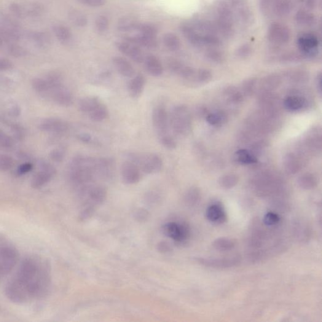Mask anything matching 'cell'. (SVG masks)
<instances>
[{"label": "cell", "instance_id": "obj_1", "mask_svg": "<svg viewBox=\"0 0 322 322\" xmlns=\"http://www.w3.org/2000/svg\"><path fill=\"white\" fill-rule=\"evenodd\" d=\"M51 272L43 257L29 256L21 262L17 273L5 286V294L16 304L42 299L50 290Z\"/></svg>", "mask_w": 322, "mask_h": 322}, {"label": "cell", "instance_id": "obj_2", "mask_svg": "<svg viewBox=\"0 0 322 322\" xmlns=\"http://www.w3.org/2000/svg\"><path fill=\"white\" fill-rule=\"evenodd\" d=\"M127 160L135 164L140 170L146 174L159 173L163 167L162 158L156 154H139L128 152Z\"/></svg>", "mask_w": 322, "mask_h": 322}, {"label": "cell", "instance_id": "obj_3", "mask_svg": "<svg viewBox=\"0 0 322 322\" xmlns=\"http://www.w3.org/2000/svg\"><path fill=\"white\" fill-rule=\"evenodd\" d=\"M216 28L217 31L226 39H230L235 34L233 13L231 8L224 2L220 3L217 7Z\"/></svg>", "mask_w": 322, "mask_h": 322}, {"label": "cell", "instance_id": "obj_4", "mask_svg": "<svg viewBox=\"0 0 322 322\" xmlns=\"http://www.w3.org/2000/svg\"><path fill=\"white\" fill-rule=\"evenodd\" d=\"M19 260V252L12 244H0V281L12 272Z\"/></svg>", "mask_w": 322, "mask_h": 322}, {"label": "cell", "instance_id": "obj_5", "mask_svg": "<svg viewBox=\"0 0 322 322\" xmlns=\"http://www.w3.org/2000/svg\"><path fill=\"white\" fill-rule=\"evenodd\" d=\"M170 126L176 133L186 135L192 128L191 117L186 106H177L170 116Z\"/></svg>", "mask_w": 322, "mask_h": 322}, {"label": "cell", "instance_id": "obj_6", "mask_svg": "<svg viewBox=\"0 0 322 322\" xmlns=\"http://www.w3.org/2000/svg\"><path fill=\"white\" fill-rule=\"evenodd\" d=\"M9 10L12 14L18 18L39 17L44 12L42 4L33 2H13L10 5Z\"/></svg>", "mask_w": 322, "mask_h": 322}, {"label": "cell", "instance_id": "obj_7", "mask_svg": "<svg viewBox=\"0 0 322 322\" xmlns=\"http://www.w3.org/2000/svg\"><path fill=\"white\" fill-rule=\"evenodd\" d=\"M290 38V30L283 23L273 22L268 28L267 39L274 45H285L289 42Z\"/></svg>", "mask_w": 322, "mask_h": 322}, {"label": "cell", "instance_id": "obj_8", "mask_svg": "<svg viewBox=\"0 0 322 322\" xmlns=\"http://www.w3.org/2000/svg\"><path fill=\"white\" fill-rule=\"evenodd\" d=\"M302 56L307 58H313L317 55L319 41L315 34L307 33L303 34L297 40Z\"/></svg>", "mask_w": 322, "mask_h": 322}, {"label": "cell", "instance_id": "obj_9", "mask_svg": "<svg viewBox=\"0 0 322 322\" xmlns=\"http://www.w3.org/2000/svg\"><path fill=\"white\" fill-rule=\"evenodd\" d=\"M152 120L155 131L159 137L168 134L170 126V115L165 107L158 106L152 112Z\"/></svg>", "mask_w": 322, "mask_h": 322}, {"label": "cell", "instance_id": "obj_10", "mask_svg": "<svg viewBox=\"0 0 322 322\" xmlns=\"http://www.w3.org/2000/svg\"><path fill=\"white\" fill-rule=\"evenodd\" d=\"M40 171L35 174L31 181L32 187L38 189L49 182L55 175L56 169L49 163L40 162Z\"/></svg>", "mask_w": 322, "mask_h": 322}, {"label": "cell", "instance_id": "obj_11", "mask_svg": "<svg viewBox=\"0 0 322 322\" xmlns=\"http://www.w3.org/2000/svg\"><path fill=\"white\" fill-rule=\"evenodd\" d=\"M163 229L166 235L178 243H182L189 237V227L184 224L171 222L164 225Z\"/></svg>", "mask_w": 322, "mask_h": 322}, {"label": "cell", "instance_id": "obj_12", "mask_svg": "<svg viewBox=\"0 0 322 322\" xmlns=\"http://www.w3.org/2000/svg\"><path fill=\"white\" fill-rule=\"evenodd\" d=\"M115 46L123 55L127 56L136 63H142L144 61V56L140 47L127 41H117Z\"/></svg>", "mask_w": 322, "mask_h": 322}, {"label": "cell", "instance_id": "obj_13", "mask_svg": "<svg viewBox=\"0 0 322 322\" xmlns=\"http://www.w3.org/2000/svg\"><path fill=\"white\" fill-rule=\"evenodd\" d=\"M121 176L126 184H136L140 181L141 170L135 164L129 160H126L121 166Z\"/></svg>", "mask_w": 322, "mask_h": 322}, {"label": "cell", "instance_id": "obj_14", "mask_svg": "<svg viewBox=\"0 0 322 322\" xmlns=\"http://www.w3.org/2000/svg\"><path fill=\"white\" fill-rule=\"evenodd\" d=\"M48 95L60 105L68 107L73 103V96L72 93L70 91L64 87L63 84L52 88Z\"/></svg>", "mask_w": 322, "mask_h": 322}, {"label": "cell", "instance_id": "obj_15", "mask_svg": "<svg viewBox=\"0 0 322 322\" xmlns=\"http://www.w3.org/2000/svg\"><path fill=\"white\" fill-rule=\"evenodd\" d=\"M125 39L126 41L131 44L146 49H154L158 47L157 37L146 36L140 33H133L125 35Z\"/></svg>", "mask_w": 322, "mask_h": 322}, {"label": "cell", "instance_id": "obj_16", "mask_svg": "<svg viewBox=\"0 0 322 322\" xmlns=\"http://www.w3.org/2000/svg\"><path fill=\"white\" fill-rule=\"evenodd\" d=\"M0 36L4 41H17L21 37L20 29L17 24L12 21H5L0 25Z\"/></svg>", "mask_w": 322, "mask_h": 322}, {"label": "cell", "instance_id": "obj_17", "mask_svg": "<svg viewBox=\"0 0 322 322\" xmlns=\"http://www.w3.org/2000/svg\"><path fill=\"white\" fill-rule=\"evenodd\" d=\"M40 128L47 132L63 133L68 130V125L64 121L55 118L45 119L41 123Z\"/></svg>", "mask_w": 322, "mask_h": 322}, {"label": "cell", "instance_id": "obj_18", "mask_svg": "<svg viewBox=\"0 0 322 322\" xmlns=\"http://www.w3.org/2000/svg\"><path fill=\"white\" fill-rule=\"evenodd\" d=\"M182 35L193 46L200 47L203 46V36L195 30L191 23H182L180 26Z\"/></svg>", "mask_w": 322, "mask_h": 322}, {"label": "cell", "instance_id": "obj_19", "mask_svg": "<svg viewBox=\"0 0 322 322\" xmlns=\"http://www.w3.org/2000/svg\"><path fill=\"white\" fill-rule=\"evenodd\" d=\"M232 7L241 22L248 24L252 20V15L246 0H232Z\"/></svg>", "mask_w": 322, "mask_h": 322}, {"label": "cell", "instance_id": "obj_20", "mask_svg": "<svg viewBox=\"0 0 322 322\" xmlns=\"http://www.w3.org/2000/svg\"><path fill=\"white\" fill-rule=\"evenodd\" d=\"M206 217L213 224H221L226 221L227 216L224 208L218 204L209 206L206 210Z\"/></svg>", "mask_w": 322, "mask_h": 322}, {"label": "cell", "instance_id": "obj_21", "mask_svg": "<svg viewBox=\"0 0 322 322\" xmlns=\"http://www.w3.org/2000/svg\"><path fill=\"white\" fill-rule=\"evenodd\" d=\"M113 63L117 72L122 76L130 78L135 76V69L125 58L117 56L113 59Z\"/></svg>", "mask_w": 322, "mask_h": 322}, {"label": "cell", "instance_id": "obj_22", "mask_svg": "<svg viewBox=\"0 0 322 322\" xmlns=\"http://www.w3.org/2000/svg\"><path fill=\"white\" fill-rule=\"evenodd\" d=\"M146 85V79L142 74H138L132 77L128 83V93L133 98L140 97Z\"/></svg>", "mask_w": 322, "mask_h": 322}, {"label": "cell", "instance_id": "obj_23", "mask_svg": "<svg viewBox=\"0 0 322 322\" xmlns=\"http://www.w3.org/2000/svg\"><path fill=\"white\" fill-rule=\"evenodd\" d=\"M145 68L151 76L159 77L163 73V66L156 56L148 55L144 58Z\"/></svg>", "mask_w": 322, "mask_h": 322}, {"label": "cell", "instance_id": "obj_24", "mask_svg": "<svg viewBox=\"0 0 322 322\" xmlns=\"http://www.w3.org/2000/svg\"><path fill=\"white\" fill-rule=\"evenodd\" d=\"M101 103L100 99L96 96H86L79 101L78 108L81 112L90 114Z\"/></svg>", "mask_w": 322, "mask_h": 322}, {"label": "cell", "instance_id": "obj_25", "mask_svg": "<svg viewBox=\"0 0 322 322\" xmlns=\"http://www.w3.org/2000/svg\"><path fill=\"white\" fill-rule=\"evenodd\" d=\"M195 30L201 35H217L218 33L216 25L208 20H196L191 23Z\"/></svg>", "mask_w": 322, "mask_h": 322}, {"label": "cell", "instance_id": "obj_26", "mask_svg": "<svg viewBox=\"0 0 322 322\" xmlns=\"http://www.w3.org/2000/svg\"><path fill=\"white\" fill-rule=\"evenodd\" d=\"M298 25L302 26H312L316 22V18L313 13L301 10L297 13L294 17Z\"/></svg>", "mask_w": 322, "mask_h": 322}, {"label": "cell", "instance_id": "obj_27", "mask_svg": "<svg viewBox=\"0 0 322 322\" xmlns=\"http://www.w3.org/2000/svg\"><path fill=\"white\" fill-rule=\"evenodd\" d=\"M32 42L40 48H45L50 44V37L43 32H34L29 35Z\"/></svg>", "mask_w": 322, "mask_h": 322}, {"label": "cell", "instance_id": "obj_28", "mask_svg": "<svg viewBox=\"0 0 322 322\" xmlns=\"http://www.w3.org/2000/svg\"><path fill=\"white\" fill-rule=\"evenodd\" d=\"M306 104L304 98L299 96H291L284 100V104L286 109L291 112H295L301 110Z\"/></svg>", "mask_w": 322, "mask_h": 322}, {"label": "cell", "instance_id": "obj_29", "mask_svg": "<svg viewBox=\"0 0 322 322\" xmlns=\"http://www.w3.org/2000/svg\"><path fill=\"white\" fill-rule=\"evenodd\" d=\"M138 21L131 18H123L118 22V31L125 35L132 33L135 31Z\"/></svg>", "mask_w": 322, "mask_h": 322}, {"label": "cell", "instance_id": "obj_30", "mask_svg": "<svg viewBox=\"0 0 322 322\" xmlns=\"http://www.w3.org/2000/svg\"><path fill=\"white\" fill-rule=\"evenodd\" d=\"M53 32L59 41L66 44L70 41L72 34L67 26L63 25H56L53 26Z\"/></svg>", "mask_w": 322, "mask_h": 322}, {"label": "cell", "instance_id": "obj_31", "mask_svg": "<svg viewBox=\"0 0 322 322\" xmlns=\"http://www.w3.org/2000/svg\"><path fill=\"white\" fill-rule=\"evenodd\" d=\"M163 43L167 49L171 51H177L180 49L181 40L177 35L167 33L163 36Z\"/></svg>", "mask_w": 322, "mask_h": 322}, {"label": "cell", "instance_id": "obj_32", "mask_svg": "<svg viewBox=\"0 0 322 322\" xmlns=\"http://www.w3.org/2000/svg\"><path fill=\"white\" fill-rule=\"evenodd\" d=\"M109 110L104 104L101 103L90 114V119L93 122H101L109 117Z\"/></svg>", "mask_w": 322, "mask_h": 322}, {"label": "cell", "instance_id": "obj_33", "mask_svg": "<svg viewBox=\"0 0 322 322\" xmlns=\"http://www.w3.org/2000/svg\"><path fill=\"white\" fill-rule=\"evenodd\" d=\"M88 194L91 201L99 204L103 202L106 197V191L103 186H94L88 189Z\"/></svg>", "mask_w": 322, "mask_h": 322}, {"label": "cell", "instance_id": "obj_34", "mask_svg": "<svg viewBox=\"0 0 322 322\" xmlns=\"http://www.w3.org/2000/svg\"><path fill=\"white\" fill-rule=\"evenodd\" d=\"M280 0H260L259 7L263 15L273 17L274 12Z\"/></svg>", "mask_w": 322, "mask_h": 322}, {"label": "cell", "instance_id": "obj_35", "mask_svg": "<svg viewBox=\"0 0 322 322\" xmlns=\"http://www.w3.org/2000/svg\"><path fill=\"white\" fill-rule=\"evenodd\" d=\"M68 17L72 23L77 26H79V28L87 26L88 24L87 16L78 10H72L70 11Z\"/></svg>", "mask_w": 322, "mask_h": 322}, {"label": "cell", "instance_id": "obj_36", "mask_svg": "<svg viewBox=\"0 0 322 322\" xmlns=\"http://www.w3.org/2000/svg\"><path fill=\"white\" fill-rule=\"evenodd\" d=\"M32 87L37 93L42 95H48L51 89L50 83L46 78L34 79L32 82Z\"/></svg>", "mask_w": 322, "mask_h": 322}, {"label": "cell", "instance_id": "obj_37", "mask_svg": "<svg viewBox=\"0 0 322 322\" xmlns=\"http://www.w3.org/2000/svg\"><path fill=\"white\" fill-rule=\"evenodd\" d=\"M213 246L217 251H227L234 248L235 243L229 238H219L213 242Z\"/></svg>", "mask_w": 322, "mask_h": 322}, {"label": "cell", "instance_id": "obj_38", "mask_svg": "<svg viewBox=\"0 0 322 322\" xmlns=\"http://www.w3.org/2000/svg\"><path fill=\"white\" fill-rule=\"evenodd\" d=\"M235 159L238 163L244 164V165L254 164L257 162L256 157L253 154L244 149L239 150L236 152Z\"/></svg>", "mask_w": 322, "mask_h": 322}, {"label": "cell", "instance_id": "obj_39", "mask_svg": "<svg viewBox=\"0 0 322 322\" xmlns=\"http://www.w3.org/2000/svg\"><path fill=\"white\" fill-rule=\"evenodd\" d=\"M200 262L203 264L213 267H224L230 266L232 265V260L225 259H200Z\"/></svg>", "mask_w": 322, "mask_h": 322}, {"label": "cell", "instance_id": "obj_40", "mask_svg": "<svg viewBox=\"0 0 322 322\" xmlns=\"http://www.w3.org/2000/svg\"><path fill=\"white\" fill-rule=\"evenodd\" d=\"M238 182L237 177L234 174H227L225 175L220 179V184L222 187L225 189H232L237 184Z\"/></svg>", "mask_w": 322, "mask_h": 322}, {"label": "cell", "instance_id": "obj_41", "mask_svg": "<svg viewBox=\"0 0 322 322\" xmlns=\"http://www.w3.org/2000/svg\"><path fill=\"white\" fill-rule=\"evenodd\" d=\"M203 45L213 48L219 47L222 45V41L217 35H203Z\"/></svg>", "mask_w": 322, "mask_h": 322}, {"label": "cell", "instance_id": "obj_42", "mask_svg": "<svg viewBox=\"0 0 322 322\" xmlns=\"http://www.w3.org/2000/svg\"><path fill=\"white\" fill-rule=\"evenodd\" d=\"M300 186L305 190H310L313 189L316 185V179L312 175V174H305L300 178Z\"/></svg>", "mask_w": 322, "mask_h": 322}, {"label": "cell", "instance_id": "obj_43", "mask_svg": "<svg viewBox=\"0 0 322 322\" xmlns=\"http://www.w3.org/2000/svg\"><path fill=\"white\" fill-rule=\"evenodd\" d=\"M109 21L108 18L104 15L98 16L95 20V28L99 33L103 34L109 28Z\"/></svg>", "mask_w": 322, "mask_h": 322}, {"label": "cell", "instance_id": "obj_44", "mask_svg": "<svg viewBox=\"0 0 322 322\" xmlns=\"http://www.w3.org/2000/svg\"><path fill=\"white\" fill-rule=\"evenodd\" d=\"M206 57L214 63H222L224 60V53L217 49L209 50L206 53Z\"/></svg>", "mask_w": 322, "mask_h": 322}, {"label": "cell", "instance_id": "obj_45", "mask_svg": "<svg viewBox=\"0 0 322 322\" xmlns=\"http://www.w3.org/2000/svg\"><path fill=\"white\" fill-rule=\"evenodd\" d=\"M8 52L15 58L23 57L26 55V51L23 47L17 44H10L8 47Z\"/></svg>", "mask_w": 322, "mask_h": 322}, {"label": "cell", "instance_id": "obj_46", "mask_svg": "<svg viewBox=\"0 0 322 322\" xmlns=\"http://www.w3.org/2000/svg\"><path fill=\"white\" fill-rule=\"evenodd\" d=\"M14 164L12 157L7 155L0 154V171H7L12 168Z\"/></svg>", "mask_w": 322, "mask_h": 322}, {"label": "cell", "instance_id": "obj_47", "mask_svg": "<svg viewBox=\"0 0 322 322\" xmlns=\"http://www.w3.org/2000/svg\"><path fill=\"white\" fill-rule=\"evenodd\" d=\"M280 221V217L278 214L273 213V212H269L265 214L264 219H263V222L267 226H273L278 224Z\"/></svg>", "mask_w": 322, "mask_h": 322}, {"label": "cell", "instance_id": "obj_48", "mask_svg": "<svg viewBox=\"0 0 322 322\" xmlns=\"http://www.w3.org/2000/svg\"><path fill=\"white\" fill-rule=\"evenodd\" d=\"M160 142L161 144L166 149H174L176 147V142L174 140L173 137L166 134L160 137Z\"/></svg>", "mask_w": 322, "mask_h": 322}, {"label": "cell", "instance_id": "obj_49", "mask_svg": "<svg viewBox=\"0 0 322 322\" xmlns=\"http://www.w3.org/2000/svg\"><path fill=\"white\" fill-rule=\"evenodd\" d=\"M225 117L221 113H214L208 115L206 118L207 122L212 125H222L224 122Z\"/></svg>", "mask_w": 322, "mask_h": 322}, {"label": "cell", "instance_id": "obj_50", "mask_svg": "<svg viewBox=\"0 0 322 322\" xmlns=\"http://www.w3.org/2000/svg\"><path fill=\"white\" fill-rule=\"evenodd\" d=\"M252 48L249 44H244L236 50V56L240 59L248 58L251 55Z\"/></svg>", "mask_w": 322, "mask_h": 322}, {"label": "cell", "instance_id": "obj_51", "mask_svg": "<svg viewBox=\"0 0 322 322\" xmlns=\"http://www.w3.org/2000/svg\"><path fill=\"white\" fill-rule=\"evenodd\" d=\"M13 145V139L0 131V148L9 149L12 147Z\"/></svg>", "mask_w": 322, "mask_h": 322}, {"label": "cell", "instance_id": "obj_52", "mask_svg": "<svg viewBox=\"0 0 322 322\" xmlns=\"http://www.w3.org/2000/svg\"><path fill=\"white\" fill-rule=\"evenodd\" d=\"M50 156L51 159L55 160V162L60 163L63 160L64 157H65V151L62 148L53 150L50 152Z\"/></svg>", "mask_w": 322, "mask_h": 322}, {"label": "cell", "instance_id": "obj_53", "mask_svg": "<svg viewBox=\"0 0 322 322\" xmlns=\"http://www.w3.org/2000/svg\"><path fill=\"white\" fill-rule=\"evenodd\" d=\"M80 4L91 7H100L105 4V0H77Z\"/></svg>", "mask_w": 322, "mask_h": 322}, {"label": "cell", "instance_id": "obj_54", "mask_svg": "<svg viewBox=\"0 0 322 322\" xmlns=\"http://www.w3.org/2000/svg\"><path fill=\"white\" fill-rule=\"evenodd\" d=\"M197 77L201 82H208L211 78V72L206 69H200L198 72Z\"/></svg>", "mask_w": 322, "mask_h": 322}, {"label": "cell", "instance_id": "obj_55", "mask_svg": "<svg viewBox=\"0 0 322 322\" xmlns=\"http://www.w3.org/2000/svg\"><path fill=\"white\" fill-rule=\"evenodd\" d=\"M255 81H256V79H250L246 80V83H244L243 86L244 90V91H245V93L247 94V95H251V94L253 92V90L254 89Z\"/></svg>", "mask_w": 322, "mask_h": 322}, {"label": "cell", "instance_id": "obj_56", "mask_svg": "<svg viewBox=\"0 0 322 322\" xmlns=\"http://www.w3.org/2000/svg\"><path fill=\"white\" fill-rule=\"evenodd\" d=\"M32 168H33V166H32L31 163H25L19 166V167L17 169V173L20 174V175H22V174H25L26 173L30 172Z\"/></svg>", "mask_w": 322, "mask_h": 322}, {"label": "cell", "instance_id": "obj_57", "mask_svg": "<svg viewBox=\"0 0 322 322\" xmlns=\"http://www.w3.org/2000/svg\"><path fill=\"white\" fill-rule=\"evenodd\" d=\"M13 68L12 62L6 59H0V71L9 70Z\"/></svg>", "mask_w": 322, "mask_h": 322}, {"label": "cell", "instance_id": "obj_58", "mask_svg": "<svg viewBox=\"0 0 322 322\" xmlns=\"http://www.w3.org/2000/svg\"><path fill=\"white\" fill-rule=\"evenodd\" d=\"M78 139L82 142L88 144L90 143V142L91 141V139H92V138H91V136L90 135L89 133H83L79 134V135L78 136Z\"/></svg>", "mask_w": 322, "mask_h": 322}, {"label": "cell", "instance_id": "obj_59", "mask_svg": "<svg viewBox=\"0 0 322 322\" xmlns=\"http://www.w3.org/2000/svg\"><path fill=\"white\" fill-rule=\"evenodd\" d=\"M318 0H307L306 2V7L308 9L312 10L317 7Z\"/></svg>", "mask_w": 322, "mask_h": 322}, {"label": "cell", "instance_id": "obj_60", "mask_svg": "<svg viewBox=\"0 0 322 322\" xmlns=\"http://www.w3.org/2000/svg\"><path fill=\"white\" fill-rule=\"evenodd\" d=\"M136 217H138V221H145V219L147 218V217H148V213H147L146 210H139L138 211H137Z\"/></svg>", "mask_w": 322, "mask_h": 322}, {"label": "cell", "instance_id": "obj_61", "mask_svg": "<svg viewBox=\"0 0 322 322\" xmlns=\"http://www.w3.org/2000/svg\"><path fill=\"white\" fill-rule=\"evenodd\" d=\"M11 114L13 115V116H17L20 114V110L17 108V107H14V108L12 109V111H11Z\"/></svg>", "mask_w": 322, "mask_h": 322}, {"label": "cell", "instance_id": "obj_62", "mask_svg": "<svg viewBox=\"0 0 322 322\" xmlns=\"http://www.w3.org/2000/svg\"><path fill=\"white\" fill-rule=\"evenodd\" d=\"M4 39H3L2 38V37H1V36H0V47H1V46H2V45H3V44H4Z\"/></svg>", "mask_w": 322, "mask_h": 322}]
</instances>
